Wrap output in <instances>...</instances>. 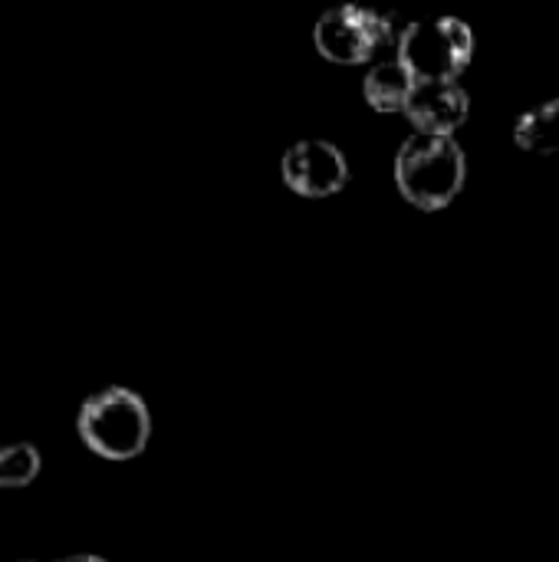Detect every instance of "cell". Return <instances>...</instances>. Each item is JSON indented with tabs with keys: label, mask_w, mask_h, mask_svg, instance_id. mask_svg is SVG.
Masks as SVG:
<instances>
[{
	"label": "cell",
	"mask_w": 559,
	"mask_h": 562,
	"mask_svg": "<svg viewBox=\"0 0 559 562\" xmlns=\"http://www.w3.org/2000/svg\"><path fill=\"white\" fill-rule=\"evenodd\" d=\"M56 562H105L102 557H66V560H56Z\"/></svg>",
	"instance_id": "obj_10"
},
{
	"label": "cell",
	"mask_w": 559,
	"mask_h": 562,
	"mask_svg": "<svg viewBox=\"0 0 559 562\" xmlns=\"http://www.w3.org/2000/svg\"><path fill=\"white\" fill-rule=\"evenodd\" d=\"M20 562H33V560H20Z\"/></svg>",
	"instance_id": "obj_11"
},
{
	"label": "cell",
	"mask_w": 559,
	"mask_h": 562,
	"mask_svg": "<svg viewBox=\"0 0 559 562\" xmlns=\"http://www.w3.org/2000/svg\"><path fill=\"white\" fill-rule=\"evenodd\" d=\"M471 102L458 82H418L405 115L422 135H455L468 122Z\"/></svg>",
	"instance_id": "obj_6"
},
{
	"label": "cell",
	"mask_w": 559,
	"mask_h": 562,
	"mask_svg": "<svg viewBox=\"0 0 559 562\" xmlns=\"http://www.w3.org/2000/svg\"><path fill=\"white\" fill-rule=\"evenodd\" d=\"M468 178V161L455 135H422L402 142L395 155V184L418 211L448 207Z\"/></svg>",
	"instance_id": "obj_1"
},
{
	"label": "cell",
	"mask_w": 559,
	"mask_h": 562,
	"mask_svg": "<svg viewBox=\"0 0 559 562\" xmlns=\"http://www.w3.org/2000/svg\"><path fill=\"white\" fill-rule=\"evenodd\" d=\"M474 53V33L458 16L415 20L405 26L399 59L418 82H458Z\"/></svg>",
	"instance_id": "obj_4"
},
{
	"label": "cell",
	"mask_w": 559,
	"mask_h": 562,
	"mask_svg": "<svg viewBox=\"0 0 559 562\" xmlns=\"http://www.w3.org/2000/svg\"><path fill=\"white\" fill-rule=\"evenodd\" d=\"M514 142L534 155L559 151V99L540 102L537 109L524 112L514 125Z\"/></svg>",
	"instance_id": "obj_8"
},
{
	"label": "cell",
	"mask_w": 559,
	"mask_h": 562,
	"mask_svg": "<svg viewBox=\"0 0 559 562\" xmlns=\"http://www.w3.org/2000/svg\"><path fill=\"white\" fill-rule=\"evenodd\" d=\"M405 26H395V16H382L372 7L343 3V7L326 10L316 20L313 43L323 59L339 63V66L379 63V59L399 56Z\"/></svg>",
	"instance_id": "obj_3"
},
{
	"label": "cell",
	"mask_w": 559,
	"mask_h": 562,
	"mask_svg": "<svg viewBox=\"0 0 559 562\" xmlns=\"http://www.w3.org/2000/svg\"><path fill=\"white\" fill-rule=\"evenodd\" d=\"M76 431L92 454L105 461H132L148 448L152 415L142 395H135L132 389L112 385L82 402Z\"/></svg>",
	"instance_id": "obj_2"
},
{
	"label": "cell",
	"mask_w": 559,
	"mask_h": 562,
	"mask_svg": "<svg viewBox=\"0 0 559 562\" xmlns=\"http://www.w3.org/2000/svg\"><path fill=\"white\" fill-rule=\"evenodd\" d=\"M415 86L418 79L412 76V69L399 56H389L372 63V69L362 79V95L376 112H405Z\"/></svg>",
	"instance_id": "obj_7"
},
{
	"label": "cell",
	"mask_w": 559,
	"mask_h": 562,
	"mask_svg": "<svg viewBox=\"0 0 559 562\" xmlns=\"http://www.w3.org/2000/svg\"><path fill=\"white\" fill-rule=\"evenodd\" d=\"M40 474V451L30 441L0 448V487H26Z\"/></svg>",
	"instance_id": "obj_9"
},
{
	"label": "cell",
	"mask_w": 559,
	"mask_h": 562,
	"mask_svg": "<svg viewBox=\"0 0 559 562\" xmlns=\"http://www.w3.org/2000/svg\"><path fill=\"white\" fill-rule=\"evenodd\" d=\"M283 184L303 198H333L349 184L346 155L326 138H303L283 155Z\"/></svg>",
	"instance_id": "obj_5"
}]
</instances>
